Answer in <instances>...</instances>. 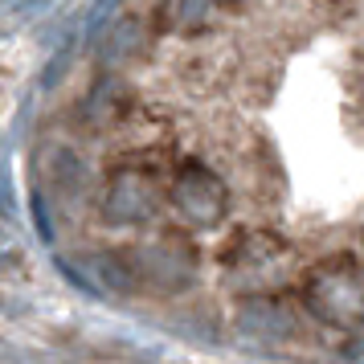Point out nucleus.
Returning a JSON list of instances; mask_svg holds the SVG:
<instances>
[{"label":"nucleus","mask_w":364,"mask_h":364,"mask_svg":"<svg viewBox=\"0 0 364 364\" xmlns=\"http://www.w3.org/2000/svg\"><path fill=\"white\" fill-rule=\"evenodd\" d=\"M291 262V246L279 233H242L225 250V266L237 274H258V270H282Z\"/></svg>","instance_id":"4"},{"label":"nucleus","mask_w":364,"mask_h":364,"mask_svg":"<svg viewBox=\"0 0 364 364\" xmlns=\"http://www.w3.org/2000/svg\"><path fill=\"white\" fill-rule=\"evenodd\" d=\"M303 307L336 331L364 328V270L352 258H331L303 279Z\"/></svg>","instance_id":"1"},{"label":"nucleus","mask_w":364,"mask_h":364,"mask_svg":"<svg viewBox=\"0 0 364 364\" xmlns=\"http://www.w3.org/2000/svg\"><path fill=\"white\" fill-rule=\"evenodd\" d=\"M352 356H360V360H364V344H360V348H352Z\"/></svg>","instance_id":"5"},{"label":"nucleus","mask_w":364,"mask_h":364,"mask_svg":"<svg viewBox=\"0 0 364 364\" xmlns=\"http://www.w3.org/2000/svg\"><path fill=\"white\" fill-rule=\"evenodd\" d=\"M160 209V188L151 181L148 168H119L107 181V197H102V217L111 225H144Z\"/></svg>","instance_id":"3"},{"label":"nucleus","mask_w":364,"mask_h":364,"mask_svg":"<svg viewBox=\"0 0 364 364\" xmlns=\"http://www.w3.org/2000/svg\"><path fill=\"white\" fill-rule=\"evenodd\" d=\"M168 205L193 225V230H213L230 217V188L225 181L209 172L205 164H181L168 181Z\"/></svg>","instance_id":"2"}]
</instances>
